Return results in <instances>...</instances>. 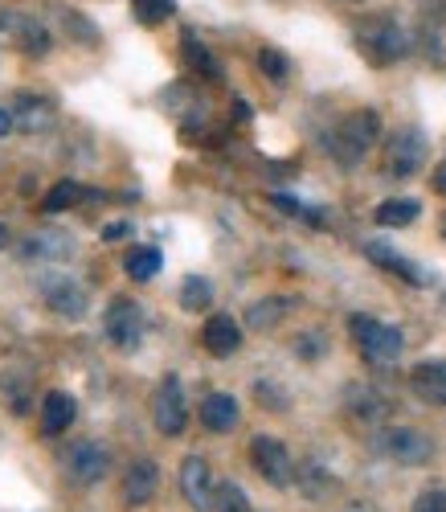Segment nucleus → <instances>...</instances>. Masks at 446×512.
Here are the masks:
<instances>
[{
  "instance_id": "26",
  "label": "nucleus",
  "mask_w": 446,
  "mask_h": 512,
  "mask_svg": "<svg viewBox=\"0 0 446 512\" xmlns=\"http://www.w3.org/2000/svg\"><path fill=\"white\" fill-rule=\"evenodd\" d=\"M13 115L25 123V127H37V123H50V103L46 99H37V95H17L13 99Z\"/></svg>"
},
{
  "instance_id": "14",
  "label": "nucleus",
  "mask_w": 446,
  "mask_h": 512,
  "mask_svg": "<svg viewBox=\"0 0 446 512\" xmlns=\"http://www.w3.org/2000/svg\"><path fill=\"white\" fill-rule=\"evenodd\" d=\"M41 291H46V304L50 312L66 316V320H82L86 316V291L70 279H46L41 283Z\"/></svg>"
},
{
  "instance_id": "20",
  "label": "nucleus",
  "mask_w": 446,
  "mask_h": 512,
  "mask_svg": "<svg viewBox=\"0 0 446 512\" xmlns=\"http://www.w3.org/2000/svg\"><path fill=\"white\" fill-rule=\"evenodd\" d=\"M365 254H369L373 263H381L385 271L401 275V279H410V283H418V287L426 283V275H422V271H418L410 259H401V254H393V250H389V246H381V242H369V246H365Z\"/></svg>"
},
{
  "instance_id": "27",
  "label": "nucleus",
  "mask_w": 446,
  "mask_h": 512,
  "mask_svg": "<svg viewBox=\"0 0 446 512\" xmlns=\"http://www.w3.org/2000/svg\"><path fill=\"white\" fill-rule=\"evenodd\" d=\"M258 70L271 82H287L291 78V58L283 50H275V46H266V50H258Z\"/></svg>"
},
{
  "instance_id": "4",
  "label": "nucleus",
  "mask_w": 446,
  "mask_h": 512,
  "mask_svg": "<svg viewBox=\"0 0 446 512\" xmlns=\"http://www.w3.org/2000/svg\"><path fill=\"white\" fill-rule=\"evenodd\" d=\"M422 164H426V136L418 132V127H397V132L389 136V144H385V173L406 181V177L418 173Z\"/></svg>"
},
{
  "instance_id": "5",
  "label": "nucleus",
  "mask_w": 446,
  "mask_h": 512,
  "mask_svg": "<svg viewBox=\"0 0 446 512\" xmlns=\"http://www.w3.org/2000/svg\"><path fill=\"white\" fill-rule=\"evenodd\" d=\"M152 422H156V431L176 439V435H185V426H189V406H185V390H181V377H164L160 381V390L152 398Z\"/></svg>"
},
{
  "instance_id": "16",
  "label": "nucleus",
  "mask_w": 446,
  "mask_h": 512,
  "mask_svg": "<svg viewBox=\"0 0 446 512\" xmlns=\"http://www.w3.org/2000/svg\"><path fill=\"white\" fill-rule=\"evenodd\" d=\"M70 422H74V398L70 394L54 390V394L41 398V435L54 439V435L70 431Z\"/></svg>"
},
{
  "instance_id": "22",
  "label": "nucleus",
  "mask_w": 446,
  "mask_h": 512,
  "mask_svg": "<svg viewBox=\"0 0 446 512\" xmlns=\"http://www.w3.org/2000/svg\"><path fill=\"white\" fill-rule=\"evenodd\" d=\"M291 300H283V295H271V300H258L250 312H246V324L250 328H275L283 316H287Z\"/></svg>"
},
{
  "instance_id": "11",
  "label": "nucleus",
  "mask_w": 446,
  "mask_h": 512,
  "mask_svg": "<svg viewBox=\"0 0 446 512\" xmlns=\"http://www.w3.org/2000/svg\"><path fill=\"white\" fill-rule=\"evenodd\" d=\"M107 467H111V455L99 443H74V451L66 459V472L78 484H99L107 476Z\"/></svg>"
},
{
  "instance_id": "24",
  "label": "nucleus",
  "mask_w": 446,
  "mask_h": 512,
  "mask_svg": "<svg viewBox=\"0 0 446 512\" xmlns=\"http://www.w3.org/2000/svg\"><path fill=\"white\" fill-rule=\"evenodd\" d=\"M209 304H213V283L201 279V275H189L181 283V308L185 312H205Z\"/></svg>"
},
{
  "instance_id": "15",
  "label": "nucleus",
  "mask_w": 446,
  "mask_h": 512,
  "mask_svg": "<svg viewBox=\"0 0 446 512\" xmlns=\"http://www.w3.org/2000/svg\"><path fill=\"white\" fill-rule=\"evenodd\" d=\"M201 422H205V431L213 435H226L238 426V398L234 394H209L201 402Z\"/></svg>"
},
{
  "instance_id": "8",
  "label": "nucleus",
  "mask_w": 446,
  "mask_h": 512,
  "mask_svg": "<svg viewBox=\"0 0 446 512\" xmlns=\"http://www.w3.org/2000/svg\"><path fill=\"white\" fill-rule=\"evenodd\" d=\"M103 328H107V340H111L115 349H136L140 345V332H144V316H140L136 300H115L107 308Z\"/></svg>"
},
{
  "instance_id": "18",
  "label": "nucleus",
  "mask_w": 446,
  "mask_h": 512,
  "mask_svg": "<svg viewBox=\"0 0 446 512\" xmlns=\"http://www.w3.org/2000/svg\"><path fill=\"white\" fill-rule=\"evenodd\" d=\"M418 213H422V205L414 201V197H393V201H381L377 205V226H385V230H397V226H410V222H418Z\"/></svg>"
},
{
  "instance_id": "17",
  "label": "nucleus",
  "mask_w": 446,
  "mask_h": 512,
  "mask_svg": "<svg viewBox=\"0 0 446 512\" xmlns=\"http://www.w3.org/2000/svg\"><path fill=\"white\" fill-rule=\"evenodd\" d=\"M181 58H185V66L193 70V74H201V78H221V62L209 54V46L201 37H193V33H185V41H181Z\"/></svg>"
},
{
  "instance_id": "2",
  "label": "nucleus",
  "mask_w": 446,
  "mask_h": 512,
  "mask_svg": "<svg viewBox=\"0 0 446 512\" xmlns=\"http://www.w3.org/2000/svg\"><path fill=\"white\" fill-rule=\"evenodd\" d=\"M348 328H352V340L361 345L365 361H373V365H393L397 361V353H401V328H393L385 320H373V316H361V312L348 320Z\"/></svg>"
},
{
  "instance_id": "30",
  "label": "nucleus",
  "mask_w": 446,
  "mask_h": 512,
  "mask_svg": "<svg viewBox=\"0 0 446 512\" xmlns=\"http://www.w3.org/2000/svg\"><path fill=\"white\" fill-rule=\"evenodd\" d=\"M66 250H74V242H66V238H58L54 230H46V234H37L29 246H25V254H66Z\"/></svg>"
},
{
  "instance_id": "7",
  "label": "nucleus",
  "mask_w": 446,
  "mask_h": 512,
  "mask_svg": "<svg viewBox=\"0 0 446 512\" xmlns=\"http://www.w3.org/2000/svg\"><path fill=\"white\" fill-rule=\"evenodd\" d=\"M381 447H385V455H389L393 463H401V467H422V463H430V455H434V443L418 431V426H389Z\"/></svg>"
},
{
  "instance_id": "9",
  "label": "nucleus",
  "mask_w": 446,
  "mask_h": 512,
  "mask_svg": "<svg viewBox=\"0 0 446 512\" xmlns=\"http://www.w3.org/2000/svg\"><path fill=\"white\" fill-rule=\"evenodd\" d=\"M160 488V467L156 459H131L123 472V504L127 508H144Z\"/></svg>"
},
{
  "instance_id": "33",
  "label": "nucleus",
  "mask_w": 446,
  "mask_h": 512,
  "mask_svg": "<svg viewBox=\"0 0 446 512\" xmlns=\"http://www.w3.org/2000/svg\"><path fill=\"white\" fill-rule=\"evenodd\" d=\"M430 185H434V193H442L446 197V160L434 168V177H430Z\"/></svg>"
},
{
  "instance_id": "23",
  "label": "nucleus",
  "mask_w": 446,
  "mask_h": 512,
  "mask_svg": "<svg viewBox=\"0 0 446 512\" xmlns=\"http://www.w3.org/2000/svg\"><path fill=\"white\" fill-rule=\"evenodd\" d=\"M91 197V189H82L78 181H58L50 193H46V201H41V209L46 213H62V209H70V205H78V201H86Z\"/></svg>"
},
{
  "instance_id": "31",
  "label": "nucleus",
  "mask_w": 446,
  "mask_h": 512,
  "mask_svg": "<svg viewBox=\"0 0 446 512\" xmlns=\"http://www.w3.org/2000/svg\"><path fill=\"white\" fill-rule=\"evenodd\" d=\"M414 512H446V492H442V488H426V492L414 500Z\"/></svg>"
},
{
  "instance_id": "29",
  "label": "nucleus",
  "mask_w": 446,
  "mask_h": 512,
  "mask_svg": "<svg viewBox=\"0 0 446 512\" xmlns=\"http://www.w3.org/2000/svg\"><path fill=\"white\" fill-rule=\"evenodd\" d=\"M213 512H250V500H246V492L238 484H217Z\"/></svg>"
},
{
  "instance_id": "13",
  "label": "nucleus",
  "mask_w": 446,
  "mask_h": 512,
  "mask_svg": "<svg viewBox=\"0 0 446 512\" xmlns=\"http://www.w3.org/2000/svg\"><path fill=\"white\" fill-rule=\"evenodd\" d=\"M201 345H205L213 357L238 353V345H242V324H238L234 316H209L205 328H201Z\"/></svg>"
},
{
  "instance_id": "25",
  "label": "nucleus",
  "mask_w": 446,
  "mask_h": 512,
  "mask_svg": "<svg viewBox=\"0 0 446 512\" xmlns=\"http://www.w3.org/2000/svg\"><path fill=\"white\" fill-rule=\"evenodd\" d=\"M348 394H352V398H348V410H352L356 418H365V422H377V418H385V402H381V394H373V390H361V386H352Z\"/></svg>"
},
{
  "instance_id": "10",
  "label": "nucleus",
  "mask_w": 446,
  "mask_h": 512,
  "mask_svg": "<svg viewBox=\"0 0 446 512\" xmlns=\"http://www.w3.org/2000/svg\"><path fill=\"white\" fill-rule=\"evenodd\" d=\"M181 492L185 500L197 508V512H213V496H217V484L209 476V463L201 455H189L181 463Z\"/></svg>"
},
{
  "instance_id": "6",
  "label": "nucleus",
  "mask_w": 446,
  "mask_h": 512,
  "mask_svg": "<svg viewBox=\"0 0 446 512\" xmlns=\"http://www.w3.org/2000/svg\"><path fill=\"white\" fill-rule=\"evenodd\" d=\"M250 463H254V472L266 480V484H275V488H287L295 480V463H291V451L271 439V435H258L250 443Z\"/></svg>"
},
{
  "instance_id": "12",
  "label": "nucleus",
  "mask_w": 446,
  "mask_h": 512,
  "mask_svg": "<svg viewBox=\"0 0 446 512\" xmlns=\"http://www.w3.org/2000/svg\"><path fill=\"white\" fill-rule=\"evenodd\" d=\"M410 390L430 406H446V361H418L410 369Z\"/></svg>"
},
{
  "instance_id": "3",
  "label": "nucleus",
  "mask_w": 446,
  "mask_h": 512,
  "mask_svg": "<svg viewBox=\"0 0 446 512\" xmlns=\"http://www.w3.org/2000/svg\"><path fill=\"white\" fill-rule=\"evenodd\" d=\"M410 33L401 29L397 21H389V17H377V21H369L365 29H361V50L377 62V66H393V62H401L410 54Z\"/></svg>"
},
{
  "instance_id": "35",
  "label": "nucleus",
  "mask_w": 446,
  "mask_h": 512,
  "mask_svg": "<svg viewBox=\"0 0 446 512\" xmlns=\"http://www.w3.org/2000/svg\"><path fill=\"white\" fill-rule=\"evenodd\" d=\"M438 230H442V238H446V213H442V226H438Z\"/></svg>"
},
{
  "instance_id": "32",
  "label": "nucleus",
  "mask_w": 446,
  "mask_h": 512,
  "mask_svg": "<svg viewBox=\"0 0 446 512\" xmlns=\"http://www.w3.org/2000/svg\"><path fill=\"white\" fill-rule=\"evenodd\" d=\"M123 234H131V226H127V222H111V226H103V242H119Z\"/></svg>"
},
{
  "instance_id": "28",
  "label": "nucleus",
  "mask_w": 446,
  "mask_h": 512,
  "mask_svg": "<svg viewBox=\"0 0 446 512\" xmlns=\"http://www.w3.org/2000/svg\"><path fill=\"white\" fill-rule=\"evenodd\" d=\"M176 9V0H131V13H136L140 25H160L168 21Z\"/></svg>"
},
{
  "instance_id": "34",
  "label": "nucleus",
  "mask_w": 446,
  "mask_h": 512,
  "mask_svg": "<svg viewBox=\"0 0 446 512\" xmlns=\"http://www.w3.org/2000/svg\"><path fill=\"white\" fill-rule=\"evenodd\" d=\"M13 123H17V119H13L9 111H0V136H9V132H13Z\"/></svg>"
},
{
  "instance_id": "19",
  "label": "nucleus",
  "mask_w": 446,
  "mask_h": 512,
  "mask_svg": "<svg viewBox=\"0 0 446 512\" xmlns=\"http://www.w3.org/2000/svg\"><path fill=\"white\" fill-rule=\"evenodd\" d=\"M9 25H13V33H17V46H21L29 58L50 54V33L41 29L37 21H29V17H9Z\"/></svg>"
},
{
  "instance_id": "1",
  "label": "nucleus",
  "mask_w": 446,
  "mask_h": 512,
  "mask_svg": "<svg viewBox=\"0 0 446 512\" xmlns=\"http://www.w3.org/2000/svg\"><path fill=\"white\" fill-rule=\"evenodd\" d=\"M377 136H381V115H377V111H369V107L348 111V115L336 123V132H332V156H336L344 168H352V164L365 160V152L377 144Z\"/></svg>"
},
{
  "instance_id": "21",
  "label": "nucleus",
  "mask_w": 446,
  "mask_h": 512,
  "mask_svg": "<svg viewBox=\"0 0 446 512\" xmlns=\"http://www.w3.org/2000/svg\"><path fill=\"white\" fill-rule=\"evenodd\" d=\"M160 263H164V259H160V250H156V246H136V250H131L127 259H123V271L136 279V283H148V279H156Z\"/></svg>"
}]
</instances>
